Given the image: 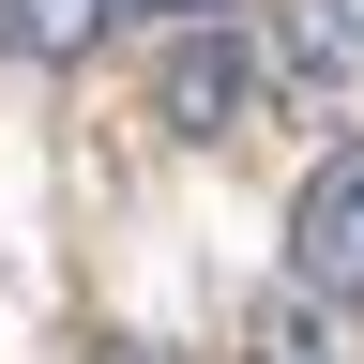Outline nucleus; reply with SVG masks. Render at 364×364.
<instances>
[{
	"label": "nucleus",
	"instance_id": "obj_1",
	"mask_svg": "<svg viewBox=\"0 0 364 364\" xmlns=\"http://www.w3.org/2000/svg\"><path fill=\"white\" fill-rule=\"evenodd\" d=\"M289 289L318 318H364V136H334V152L304 167V198H289Z\"/></svg>",
	"mask_w": 364,
	"mask_h": 364
},
{
	"label": "nucleus",
	"instance_id": "obj_2",
	"mask_svg": "<svg viewBox=\"0 0 364 364\" xmlns=\"http://www.w3.org/2000/svg\"><path fill=\"white\" fill-rule=\"evenodd\" d=\"M152 107H167V136H243V107H258V46L228 31V16L167 31V61H152Z\"/></svg>",
	"mask_w": 364,
	"mask_h": 364
},
{
	"label": "nucleus",
	"instance_id": "obj_3",
	"mask_svg": "<svg viewBox=\"0 0 364 364\" xmlns=\"http://www.w3.org/2000/svg\"><path fill=\"white\" fill-rule=\"evenodd\" d=\"M273 61H289L304 91H349V61H364V16H349V0H289V31H273Z\"/></svg>",
	"mask_w": 364,
	"mask_h": 364
},
{
	"label": "nucleus",
	"instance_id": "obj_4",
	"mask_svg": "<svg viewBox=\"0 0 364 364\" xmlns=\"http://www.w3.org/2000/svg\"><path fill=\"white\" fill-rule=\"evenodd\" d=\"M107 16H122V0H0V46H16V61H91Z\"/></svg>",
	"mask_w": 364,
	"mask_h": 364
},
{
	"label": "nucleus",
	"instance_id": "obj_5",
	"mask_svg": "<svg viewBox=\"0 0 364 364\" xmlns=\"http://www.w3.org/2000/svg\"><path fill=\"white\" fill-rule=\"evenodd\" d=\"M243 364H349V349L318 334V304H273L258 334H243Z\"/></svg>",
	"mask_w": 364,
	"mask_h": 364
},
{
	"label": "nucleus",
	"instance_id": "obj_6",
	"mask_svg": "<svg viewBox=\"0 0 364 364\" xmlns=\"http://www.w3.org/2000/svg\"><path fill=\"white\" fill-rule=\"evenodd\" d=\"M152 16H182V31H198V16H228V0H152Z\"/></svg>",
	"mask_w": 364,
	"mask_h": 364
},
{
	"label": "nucleus",
	"instance_id": "obj_7",
	"mask_svg": "<svg viewBox=\"0 0 364 364\" xmlns=\"http://www.w3.org/2000/svg\"><path fill=\"white\" fill-rule=\"evenodd\" d=\"M91 364H167V349H136V334H122V349H91Z\"/></svg>",
	"mask_w": 364,
	"mask_h": 364
}]
</instances>
